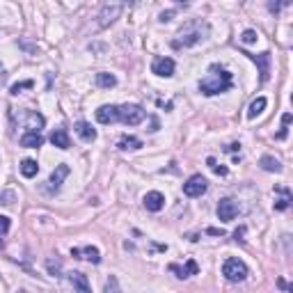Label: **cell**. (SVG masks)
Returning <instances> with one entry per match:
<instances>
[{"mask_svg": "<svg viewBox=\"0 0 293 293\" xmlns=\"http://www.w3.org/2000/svg\"><path fill=\"white\" fill-rule=\"evenodd\" d=\"M233 85V76L229 74L227 69L218 65H211V74L206 78L199 80V92L204 96H213V94H222V92H229Z\"/></svg>", "mask_w": 293, "mask_h": 293, "instance_id": "obj_1", "label": "cell"}, {"mask_svg": "<svg viewBox=\"0 0 293 293\" xmlns=\"http://www.w3.org/2000/svg\"><path fill=\"white\" fill-rule=\"evenodd\" d=\"M209 30L211 28L206 21H190V23H186L179 30L177 39L172 41V48H190V46L199 44L204 37L209 35Z\"/></svg>", "mask_w": 293, "mask_h": 293, "instance_id": "obj_2", "label": "cell"}, {"mask_svg": "<svg viewBox=\"0 0 293 293\" xmlns=\"http://www.w3.org/2000/svg\"><path fill=\"white\" fill-rule=\"evenodd\" d=\"M222 275L229 282H243L250 275V268L245 266V261H241V259H236V257H229L227 261L222 263Z\"/></svg>", "mask_w": 293, "mask_h": 293, "instance_id": "obj_3", "label": "cell"}, {"mask_svg": "<svg viewBox=\"0 0 293 293\" xmlns=\"http://www.w3.org/2000/svg\"><path fill=\"white\" fill-rule=\"evenodd\" d=\"M147 117V110L138 103H126V105H120V122L126 126H138L144 122Z\"/></svg>", "mask_w": 293, "mask_h": 293, "instance_id": "obj_4", "label": "cell"}, {"mask_svg": "<svg viewBox=\"0 0 293 293\" xmlns=\"http://www.w3.org/2000/svg\"><path fill=\"white\" fill-rule=\"evenodd\" d=\"M122 12H124V5H120V3H108V5H103L99 12V28L112 25L122 16Z\"/></svg>", "mask_w": 293, "mask_h": 293, "instance_id": "obj_5", "label": "cell"}, {"mask_svg": "<svg viewBox=\"0 0 293 293\" xmlns=\"http://www.w3.org/2000/svg\"><path fill=\"white\" fill-rule=\"evenodd\" d=\"M209 188V181L204 179L202 174H193L188 181L184 184V195L186 197H202Z\"/></svg>", "mask_w": 293, "mask_h": 293, "instance_id": "obj_6", "label": "cell"}, {"mask_svg": "<svg viewBox=\"0 0 293 293\" xmlns=\"http://www.w3.org/2000/svg\"><path fill=\"white\" fill-rule=\"evenodd\" d=\"M236 215H239V202H236V199H231V197L220 199V204H218V218L222 220V222H231Z\"/></svg>", "mask_w": 293, "mask_h": 293, "instance_id": "obj_7", "label": "cell"}, {"mask_svg": "<svg viewBox=\"0 0 293 293\" xmlns=\"http://www.w3.org/2000/svg\"><path fill=\"white\" fill-rule=\"evenodd\" d=\"M174 69H177V65H174L172 57H154V62H151V71L156 76H160V78L174 76Z\"/></svg>", "mask_w": 293, "mask_h": 293, "instance_id": "obj_8", "label": "cell"}, {"mask_svg": "<svg viewBox=\"0 0 293 293\" xmlns=\"http://www.w3.org/2000/svg\"><path fill=\"white\" fill-rule=\"evenodd\" d=\"M69 165H57V167L53 169V174H50V179H48V193H57L60 190V186L65 184V179L69 177Z\"/></svg>", "mask_w": 293, "mask_h": 293, "instance_id": "obj_9", "label": "cell"}, {"mask_svg": "<svg viewBox=\"0 0 293 293\" xmlns=\"http://www.w3.org/2000/svg\"><path fill=\"white\" fill-rule=\"evenodd\" d=\"M96 122L99 124H114V122H120V105H101L96 110Z\"/></svg>", "mask_w": 293, "mask_h": 293, "instance_id": "obj_10", "label": "cell"}, {"mask_svg": "<svg viewBox=\"0 0 293 293\" xmlns=\"http://www.w3.org/2000/svg\"><path fill=\"white\" fill-rule=\"evenodd\" d=\"M169 273H174L179 279H186L190 277V275H197L199 273V266L195 259H188L186 261V266H177V263H169Z\"/></svg>", "mask_w": 293, "mask_h": 293, "instance_id": "obj_11", "label": "cell"}, {"mask_svg": "<svg viewBox=\"0 0 293 293\" xmlns=\"http://www.w3.org/2000/svg\"><path fill=\"white\" fill-rule=\"evenodd\" d=\"M71 257H74V259H87V261H92V263L101 261V252H99V248H94V245L74 248V250H71Z\"/></svg>", "mask_w": 293, "mask_h": 293, "instance_id": "obj_12", "label": "cell"}, {"mask_svg": "<svg viewBox=\"0 0 293 293\" xmlns=\"http://www.w3.org/2000/svg\"><path fill=\"white\" fill-rule=\"evenodd\" d=\"M165 206V195L158 193V190H151V193L144 195V209L151 211V213H158Z\"/></svg>", "mask_w": 293, "mask_h": 293, "instance_id": "obj_13", "label": "cell"}, {"mask_svg": "<svg viewBox=\"0 0 293 293\" xmlns=\"http://www.w3.org/2000/svg\"><path fill=\"white\" fill-rule=\"evenodd\" d=\"M69 282H71V286H74V293H92L90 279H87L85 273H78V270L69 273Z\"/></svg>", "mask_w": 293, "mask_h": 293, "instance_id": "obj_14", "label": "cell"}, {"mask_svg": "<svg viewBox=\"0 0 293 293\" xmlns=\"http://www.w3.org/2000/svg\"><path fill=\"white\" fill-rule=\"evenodd\" d=\"M250 57L261 71V83H266L270 78V53H259V55H250Z\"/></svg>", "mask_w": 293, "mask_h": 293, "instance_id": "obj_15", "label": "cell"}, {"mask_svg": "<svg viewBox=\"0 0 293 293\" xmlns=\"http://www.w3.org/2000/svg\"><path fill=\"white\" fill-rule=\"evenodd\" d=\"M50 142H53V147H57V149H62V151H67L71 147L69 133H67L65 129H55L53 133H50Z\"/></svg>", "mask_w": 293, "mask_h": 293, "instance_id": "obj_16", "label": "cell"}, {"mask_svg": "<svg viewBox=\"0 0 293 293\" xmlns=\"http://www.w3.org/2000/svg\"><path fill=\"white\" fill-rule=\"evenodd\" d=\"M41 144H44V135L41 133L25 131V133L21 135V147H25V149H37V147H41Z\"/></svg>", "mask_w": 293, "mask_h": 293, "instance_id": "obj_17", "label": "cell"}, {"mask_svg": "<svg viewBox=\"0 0 293 293\" xmlns=\"http://www.w3.org/2000/svg\"><path fill=\"white\" fill-rule=\"evenodd\" d=\"M74 131L80 135L83 142H94L96 140V129H92V124H87V122H78V124L74 126Z\"/></svg>", "mask_w": 293, "mask_h": 293, "instance_id": "obj_18", "label": "cell"}, {"mask_svg": "<svg viewBox=\"0 0 293 293\" xmlns=\"http://www.w3.org/2000/svg\"><path fill=\"white\" fill-rule=\"evenodd\" d=\"M266 105H268V101H266V96H259V99H254L252 103H250V110H248V120H254V117H259V114L266 110Z\"/></svg>", "mask_w": 293, "mask_h": 293, "instance_id": "obj_19", "label": "cell"}, {"mask_svg": "<svg viewBox=\"0 0 293 293\" xmlns=\"http://www.w3.org/2000/svg\"><path fill=\"white\" fill-rule=\"evenodd\" d=\"M259 165H261V169H266V172H282V163H279L277 158H273V156H261V160H259Z\"/></svg>", "mask_w": 293, "mask_h": 293, "instance_id": "obj_20", "label": "cell"}, {"mask_svg": "<svg viewBox=\"0 0 293 293\" xmlns=\"http://www.w3.org/2000/svg\"><path fill=\"white\" fill-rule=\"evenodd\" d=\"M37 172H39V165H37V160L25 158L23 163H21V174H23L25 179H32V177H37Z\"/></svg>", "mask_w": 293, "mask_h": 293, "instance_id": "obj_21", "label": "cell"}, {"mask_svg": "<svg viewBox=\"0 0 293 293\" xmlns=\"http://www.w3.org/2000/svg\"><path fill=\"white\" fill-rule=\"evenodd\" d=\"M96 85H99L101 90H110V87L117 85V78L112 74H108V71H101V74H96Z\"/></svg>", "mask_w": 293, "mask_h": 293, "instance_id": "obj_22", "label": "cell"}, {"mask_svg": "<svg viewBox=\"0 0 293 293\" xmlns=\"http://www.w3.org/2000/svg\"><path fill=\"white\" fill-rule=\"evenodd\" d=\"M122 151H135L142 147V142H140L138 138H133V135H124V138L120 140V144H117Z\"/></svg>", "mask_w": 293, "mask_h": 293, "instance_id": "obj_23", "label": "cell"}, {"mask_svg": "<svg viewBox=\"0 0 293 293\" xmlns=\"http://www.w3.org/2000/svg\"><path fill=\"white\" fill-rule=\"evenodd\" d=\"M46 270H48L50 275H55V277H60L62 275V261L60 259H46Z\"/></svg>", "mask_w": 293, "mask_h": 293, "instance_id": "obj_24", "label": "cell"}, {"mask_svg": "<svg viewBox=\"0 0 293 293\" xmlns=\"http://www.w3.org/2000/svg\"><path fill=\"white\" fill-rule=\"evenodd\" d=\"M279 190H282L284 197L275 202V211H286V209H288V202H291V193H288L286 188H279Z\"/></svg>", "mask_w": 293, "mask_h": 293, "instance_id": "obj_25", "label": "cell"}, {"mask_svg": "<svg viewBox=\"0 0 293 293\" xmlns=\"http://www.w3.org/2000/svg\"><path fill=\"white\" fill-rule=\"evenodd\" d=\"M105 293H124L120 288V279L114 277V275H110V277L105 279Z\"/></svg>", "mask_w": 293, "mask_h": 293, "instance_id": "obj_26", "label": "cell"}, {"mask_svg": "<svg viewBox=\"0 0 293 293\" xmlns=\"http://www.w3.org/2000/svg\"><path fill=\"white\" fill-rule=\"evenodd\" d=\"M30 87H35V83H32V80H23V83H16V85H12V94H19L21 90H30Z\"/></svg>", "mask_w": 293, "mask_h": 293, "instance_id": "obj_27", "label": "cell"}, {"mask_svg": "<svg viewBox=\"0 0 293 293\" xmlns=\"http://www.w3.org/2000/svg\"><path fill=\"white\" fill-rule=\"evenodd\" d=\"M257 39H259L257 30H245L243 35H241V41H243V44H254Z\"/></svg>", "mask_w": 293, "mask_h": 293, "instance_id": "obj_28", "label": "cell"}, {"mask_svg": "<svg viewBox=\"0 0 293 293\" xmlns=\"http://www.w3.org/2000/svg\"><path fill=\"white\" fill-rule=\"evenodd\" d=\"M14 202H16V193H12V190L0 195V204H5V206H12Z\"/></svg>", "mask_w": 293, "mask_h": 293, "instance_id": "obj_29", "label": "cell"}, {"mask_svg": "<svg viewBox=\"0 0 293 293\" xmlns=\"http://www.w3.org/2000/svg\"><path fill=\"white\" fill-rule=\"evenodd\" d=\"M10 227H12L10 218H7V215H0V233H7V231H10Z\"/></svg>", "mask_w": 293, "mask_h": 293, "instance_id": "obj_30", "label": "cell"}, {"mask_svg": "<svg viewBox=\"0 0 293 293\" xmlns=\"http://www.w3.org/2000/svg\"><path fill=\"white\" fill-rule=\"evenodd\" d=\"M174 14H177V12H174V10H167V12H163V14H160V23H167V21H172V16Z\"/></svg>", "mask_w": 293, "mask_h": 293, "instance_id": "obj_31", "label": "cell"}, {"mask_svg": "<svg viewBox=\"0 0 293 293\" xmlns=\"http://www.w3.org/2000/svg\"><path fill=\"white\" fill-rule=\"evenodd\" d=\"M243 236H245V227H241V229H236V231H233V239L236 241H241V243H243Z\"/></svg>", "mask_w": 293, "mask_h": 293, "instance_id": "obj_32", "label": "cell"}, {"mask_svg": "<svg viewBox=\"0 0 293 293\" xmlns=\"http://www.w3.org/2000/svg\"><path fill=\"white\" fill-rule=\"evenodd\" d=\"M211 167H213V172L220 174V177H224V174H227V167H222V165H211Z\"/></svg>", "mask_w": 293, "mask_h": 293, "instance_id": "obj_33", "label": "cell"}, {"mask_svg": "<svg viewBox=\"0 0 293 293\" xmlns=\"http://www.w3.org/2000/svg\"><path fill=\"white\" fill-rule=\"evenodd\" d=\"M206 233H211V236H224L222 229H215V227H209V229H206Z\"/></svg>", "mask_w": 293, "mask_h": 293, "instance_id": "obj_34", "label": "cell"}, {"mask_svg": "<svg viewBox=\"0 0 293 293\" xmlns=\"http://www.w3.org/2000/svg\"><path fill=\"white\" fill-rule=\"evenodd\" d=\"M282 124H284V129H286V126L291 124V114H288V112H286V114H282Z\"/></svg>", "mask_w": 293, "mask_h": 293, "instance_id": "obj_35", "label": "cell"}, {"mask_svg": "<svg viewBox=\"0 0 293 293\" xmlns=\"http://www.w3.org/2000/svg\"><path fill=\"white\" fill-rule=\"evenodd\" d=\"M227 151H241V144H239V142L229 144V147H227Z\"/></svg>", "mask_w": 293, "mask_h": 293, "instance_id": "obj_36", "label": "cell"}, {"mask_svg": "<svg viewBox=\"0 0 293 293\" xmlns=\"http://www.w3.org/2000/svg\"><path fill=\"white\" fill-rule=\"evenodd\" d=\"M277 286H279V288H286V291H291V288L286 286V282H284V279H277Z\"/></svg>", "mask_w": 293, "mask_h": 293, "instance_id": "obj_37", "label": "cell"}, {"mask_svg": "<svg viewBox=\"0 0 293 293\" xmlns=\"http://www.w3.org/2000/svg\"><path fill=\"white\" fill-rule=\"evenodd\" d=\"M3 248H5V241H3V239H0V250H3Z\"/></svg>", "mask_w": 293, "mask_h": 293, "instance_id": "obj_38", "label": "cell"}, {"mask_svg": "<svg viewBox=\"0 0 293 293\" xmlns=\"http://www.w3.org/2000/svg\"><path fill=\"white\" fill-rule=\"evenodd\" d=\"M0 76H3V65H0Z\"/></svg>", "mask_w": 293, "mask_h": 293, "instance_id": "obj_39", "label": "cell"}]
</instances>
